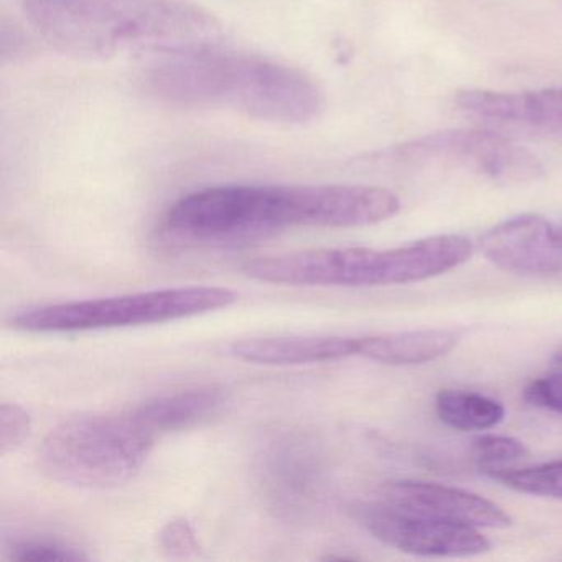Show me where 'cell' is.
<instances>
[{"instance_id": "obj_1", "label": "cell", "mask_w": 562, "mask_h": 562, "mask_svg": "<svg viewBox=\"0 0 562 562\" xmlns=\"http://www.w3.org/2000/svg\"><path fill=\"white\" fill-rule=\"evenodd\" d=\"M400 196L364 186H226L173 203L157 235L177 248H236L294 226L357 228L393 218Z\"/></svg>"}, {"instance_id": "obj_2", "label": "cell", "mask_w": 562, "mask_h": 562, "mask_svg": "<svg viewBox=\"0 0 562 562\" xmlns=\"http://www.w3.org/2000/svg\"><path fill=\"white\" fill-rule=\"evenodd\" d=\"M24 12L48 44L83 57H169L222 38L210 12L182 0H24Z\"/></svg>"}, {"instance_id": "obj_3", "label": "cell", "mask_w": 562, "mask_h": 562, "mask_svg": "<svg viewBox=\"0 0 562 562\" xmlns=\"http://www.w3.org/2000/svg\"><path fill=\"white\" fill-rule=\"evenodd\" d=\"M147 85L170 103L229 108L272 123H307L324 104L321 88L299 68L216 45L169 55L149 71Z\"/></svg>"}, {"instance_id": "obj_4", "label": "cell", "mask_w": 562, "mask_h": 562, "mask_svg": "<svg viewBox=\"0 0 562 562\" xmlns=\"http://www.w3.org/2000/svg\"><path fill=\"white\" fill-rule=\"evenodd\" d=\"M473 246L462 235H440L393 249L330 248L249 259L255 281L308 288H376L411 284L465 265Z\"/></svg>"}, {"instance_id": "obj_5", "label": "cell", "mask_w": 562, "mask_h": 562, "mask_svg": "<svg viewBox=\"0 0 562 562\" xmlns=\"http://www.w3.org/2000/svg\"><path fill=\"white\" fill-rule=\"evenodd\" d=\"M156 437L133 414H90L60 424L38 450L48 479L77 488L110 490L146 465Z\"/></svg>"}, {"instance_id": "obj_6", "label": "cell", "mask_w": 562, "mask_h": 562, "mask_svg": "<svg viewBox=\"0 0 562 562\" xmlns=\"http://www.w3.org/2000/svg\"><path fill=\"white\" fill-rule=\"evenodd\" d=\"M238 301L235 292L213 285L160 289L116 297L88 299L27 308L12 317V327L34 334L103 330L166 324L222 311Z\"/></svg>"}, {"instance_id": "obj_7", "label": "cell", "mask_w": 562, "mask_h": 562, "mask_svg": "<svg viewBox=\"0 0 562 562\" xmlns=\"http://www.w3.org/2000/svg\"><path fill=\"white\" fill-rule=\"evenodd\" d=\"M383 154L400 162L456 164L506 183L531 182L542 173L535 154L488 131H443Z\"/></svg>"}, {"instance_id": "obj_8", "label": "cell", "mask_w": 562, "mask_h": 562, "mask_svg": "<svg viewBox=\"0 0 562 562\" xmlns=\"http://www.w3.org/2000/svg\"><path fill=\"white\" fill-rule=\"evenodd\" d=\"M355 518L383 544L424 558H472L485 554L492 542L476 528L452 525L396 506L360 505Z\"/></svg>"}, {"instance_id": "obj_9", "label": "cell", "mask_w": 562, "mask_h": 562, "mask_svg": "<svg viewBox=\"0 0 562 562\" xmlns=\"http://www.w3.org/2000/svg\"><path fill=\"white\" fill-rule=\"evenodd\" d=\"M480 248L496 268L513 274H562V222L515 216L488 229L480 238Z\"/></svg>"}, {"instance_id": "obj_10", "label": "cell", "mask_w": 562, "mask_h": 562, "mask_svg": "<svg viewBox=\"0 0 562 562\" xmlns=\"http://www.w3.org/2000/svg\"><path fill=\"white\" fill-rule=\"evenodd\" d=\"M381 495L387 505L452 525L476 529H503L512 525V516L495 502L440 483L397 480L384 483Z\"/></svg>"}, {"instance_id": "obj_11", "label": "cell", "mask_w": 562, "mask_h": 562, "mask_svg": "<svg viewBox=\"0 0 562 562\" xmlns=\"http://www.w3.org/2000/svg\"><path fill=\"white\" fill-rule=\"evenodd\" d=\"M456 103L459 110L482 120L518 124L562 136V88L529 93L465 90L457 93Z\"/></svg>"}, {"instance_id": "obj_12", "label": "cell", "mask_w": 562, "mask_h": 562, "mask_svg": "<svg viewBox=\"0 0 562 562\" xmlns=\"http://www.w3.org/2000/svg\"><path fill=\"white\" fill-rule=\"evenodd\" d=\"M229 353L241 361L271 367L325 363L357 357L358 338L274 337L235 341Z\"/></svg>"}, {"instance_id": "obj_13", "label": "cell", "mask_w": 562, "mask_h": 562, "mask_svg": "<svg viewBox=\"0 0 562 562\" xmlns=\"http://www.w3.org/2000/svg\"><path fill=\"white\" fill-rule=\"evenodd\" d=\"M222 387L195 386L160 394L131 411L134 419L154 437L192 429L212 419L225 406Z\"/></svg>"}, {"instance_id": "obj_14", "label": "cell", "mask_w": 562, "mask_h": 562, "mask_svg": "<svg viewBox=\"0 0 562 562\" xmlns=\"http://www.w3.org/2000/svg\"><path fill=\"white\" fill-rule=\"evenodd\" d=\"M460 334L446 328L397 331L358 338L357 357L391 367H411L439 360L459 344Z\"/></svg>"}, {"instance_id": "obj_15", "label": "cell", "mask_w": 562, "mask_h": 562, "mask_svg": "<svg viewBox=\"0 0 562 562\" xmlns=\"http://www.w3.org/2000/svg\"><path fill=\"white\" fill-rule=\"evenodd\" d=\"M437 417L459 430H486L506 416L505 406L485 394L463 390H442L436 396Z\"/></svg>"}, {"instance_id": "obj_16", "label": "cell", "mask_w": 562, "mask_h": 562, "mask_svg": "<svg viewBox=\"0 0 562 562\" xmlns=\"http://www.w3.org/2000/svg\"><path fill=\"white\" fill-rule=\"evenodd\" d=\"M482 470L490 479L496 480L515 492L562 499V460L526 467V469L485 467Z\"/></svg>"}, {"instance_id": "obj_17", "label": "cell", "mask_w": 562, "mask_h": 562, "mask_svg": "<svg viewBox=\"0 0 562 562\" xmlns=\"http://www.w3.org/2000/svg\"><path fill=\"white\" fill-rule=\"evenodd\" d=\"M11 559L18 562H77L85 561L87 555L58 541L27 539L12 546Z\"/></svg>"}, {"instance_id": "obj_18", "label": "cell", "mask_w": 562, "mask_h": 562, "mask_svg": "<svg viewBox=\"0 0 562 562\" xmlns=\"http://www.w3.org/2000/svg\"><path fill=\"white\" fill-rule=\"evenodd\" d=\"M472 450L482 469L502 467L503 463L521 459L528 453V449L521 440L515 439V437L493 436V434L473 439Z\"/></svg>"}, {"instance_id": "obj_19", "label": "cell", "mask_w": 562, "mask_h": 562, "mask_svg": "<svg viewBox=\"0 0 562 562\" xmlns=\"http://www.w3.org/2000/svg\"><path fill=\"white\" fill-rule=\"evenodd\" d=\"M32 419L27 411L19 404H2L0 406V453L21 447L31 436Z\"/></svg>"}, {"instance_id": "obj_20", "label": "cell", "mask_w": 562, "mask_h": 562, "mask_svg": "<svg viewBox=\"0 0 562 562\" xmlns=\"http://www.w3.org/2000/svg\"><path fill=\"white\" fill-rule=\"evenodd\" d=\"M522 397L531 406L562 414V371L529 381L522 391Z\"/></svg>"}, {"instance_id": "obj_21", "label": "cell", "mask_w": 562, "mask_h": 562, "mask_svg": "<svg viewBox=\"0 0 562 562\" xmlns=\"http://www.w3.org/2000/svg\"><path fill=\"white\" fill-rule=\"evenodd\" d=\"M159 541L164 551L169 552L173 558H189L199 551L195 532L187 519L170 521L160 531Z\"/></svg>"}, {"instance_id": "obj_22", "label": "cell", "mask_w": 562, "mask_h": 562, "mask_svg": "<svg viewBox=\"0 0 562 562\" xmlns=\"http://www.w3.org/2000/svg\"><path fill=\"white\" fill-rule=\"evenodd\" d=\"M552 361L558 364H562V348L555 350L554 357H552Z\"/></svg>"}]
</instances>
